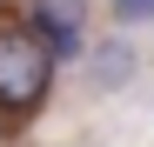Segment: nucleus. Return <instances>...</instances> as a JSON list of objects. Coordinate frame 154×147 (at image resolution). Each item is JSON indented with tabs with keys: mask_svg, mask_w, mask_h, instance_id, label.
Wrapping results in <instances>:
<instances>
[{
	"mask_svg": "<svg viewBox=\"0 0 154 147\" xmlns=\"http://www.w3.org/2000/svg\"><path fill=\"white\" fill-rule=\"evenodd\" d=\"M127 74H134V54H127V47H114V40L94 47V87H100V94H121Z\"/></svg>",
	"mask_w": 154,
	"mask_h": 147,
	"instance_id": "7ed1b4c3",
	"label": "nucleus"
},
{
	"mask_svg": "<svg viewBox=\"0 0 154 147\" xmlns=\"http://www.w3.org/2000/svg\"><path fill=\"white\" fill-rule=\"evenodd\" d=\"M47 87H54V54L27 27H7L0 34V114H34Z\"/></svg>",
	"mask_w": 154,
	"mask_h": 147,
	"instance_id": "f257e3e1",
	"label": "nucleus"
},
{
	"mask_svg": "<svg viewBox=\"0 0 154 147\" xmlns=\"http://www.w3.org/2000/svg\"><path fill=\"white\" fill-rule=\"evenodd\" d=\"M121 20H154V0H114Z\"/></svg>",
	"mask_w": 154,
	"mask_h": 147,
	"instance_id": "20e7f679",
	"label": "nucleus"
},
{
	"mask_svg": "<svg viewBox=\"0 0 154 147\" xmlns=\"http://www.w3.org/2000/svg\"><path fill=\"white\" fill-rule=\"evenodd\" d=\"M27 20H34V40L54 54V67L74 60V54L87 47V40H81V27H87V0H34Z\"/></svg>",
	"mask_w": 154,
	"mask_h": 147,
	"instance_id": "f03ea898",
	"label": "nucleus"
}]
</instances>
